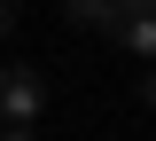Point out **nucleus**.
Segmentation results:
<instances>
[{"instance_id": "39448f33", "label": "nucleus", "mask_w": 156, "mask_h": 141, "mask_svg": "<svg viewBox=\"0 0 156 141\" xmlns=\"http://www.w3.org/2000/svg\"><path fill=\"white\" fill-rule=\"evenodd\" d=\"M0 141H39V133H31V125H8V133H0Z\"/></svg>"}, {"instance_id": "423d86ee", "label": "nucleus", "mask_w": 156, "mask_h": 141, "mask_svg": "<svg viewBox=\"0 0 156 141\" xmlns=\"http://www.w3.org/2000/svg\"><path fill=\"white\" fill-rule=\"evenodd\" d=\"M140 102H148V110H156V71H148V79H140Z\"/></svg>"}, {"instance_id": "20e7f679", "label": "nucleus", "mask_w": 156, "mask_h": 141, "mask_svg": "<svg viewBox=\"0 0 156 141\" xmlns=\"http://www.w3.org/2000/svg\"><path fill=\"white\" fill-rule=\"evenodd\" d=\"M16 16H23V0H0V32H16Z\"/></svg>"}, {"instance_id": "f03ea898", "label": "nucleus", "mask_w": 156, "mask_h": 141, "mask_svg": "<svg viewBox=\"0 0 156 141\" xmlns=\"http://www.w3.org/2000/svg\"><path fill=\"white\" fill-rule=\"evenodd\" d=\"M109 39H125L133 55H156V0H117V24Z\"/></svg>"}, {"instance_id": "f257e3e1", "label": "nucleus", "mask_w": 156, "mask_h": 141, "mask_svg": "<svg viewBox=\"0 0 156 141\" xmlns=\"http://www.w3.org/2000/svg\"><path fill=\"white\" fill-rule=\"evenodd\" d=\"M39 110H47V79H39L31 63L0 71V118H8V125H31Z\"/></svg>"}, {"instance_id": "7ed1b4c3", "label": "nucleus", "mask_w": 156, "mask_h": 141, "mask_svg": "<svg viewBox=\"0 0 156 141\" xmlns=\"http://www.w3.org/2000/svg\"><path fill=\"white\" fill-rule=\"evenodd\" d=\"M62 16H70L78 32H109L117 24V0H62Z\"/></svg>"}]
</instances>
